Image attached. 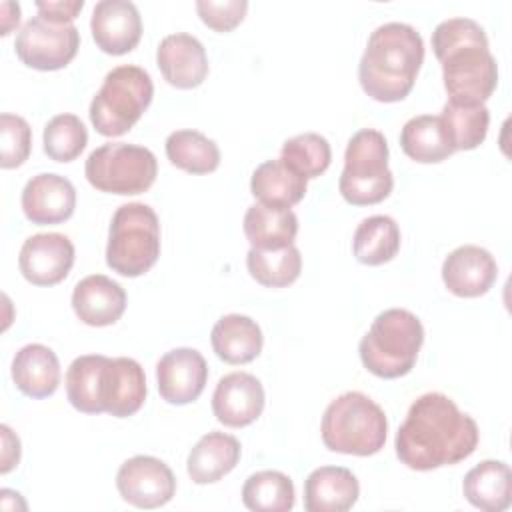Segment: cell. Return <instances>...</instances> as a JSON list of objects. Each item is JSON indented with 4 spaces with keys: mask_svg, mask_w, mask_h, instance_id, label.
Returning <instances> with one entry per match:
<instances>
[{
    "mask_svg": "<svg viewBox=\"0 0 512 512\" xmlns=\"http://www.w3.org/2000/svg\"><path fill=\"white\" fill-rule=\"evenodd\" d=\"M478 424L446 394L418 396L394 440L398 460L412 470H434L466 460L478 446Z\"/></svg>",
    "mask_w": 512,
    "mask_h": 512,
    "instance_id": "6da1fadb",
    "label": "cell"
},
{
    "mask_svg": "<svg viewBox=\"0 0 512 512\" xmlns=\"http://www.w3.org/2000/svg\"><path fill=\"white\" fill-rule=\"evenodd\" d=\"M442 64L444 88L452 102L484 104L498 84V64L488 50L484 28L472 18H448L432 32Z\"/></svg>",
    "mask_w": 512,
    "mask_h": 512,
    "instance_id": "7a4b0ae2",
    "label": "cell"
},
{
    "mask_svg": "<svg viewBox=\"0 0 512 512\" xmlns=\"http://www.w3.org/2000/svg\"><path fill=\"white\" fill-rule=\"evenodd\" d=\"M424 62L420 32L404 22L374 28L358 64L362 90L378 102H400L414 88Z\"/></svg>",
    "mask_w": 512,
    "mask_h": 512,
    "instance_id": "3957f363",
    "label": "cell"
},
{
    "mask_svg": "<svg viewBox=\"0 0 512 512\" xmlns=\"http://www.w3.org/2000/svg\"><path fill=\"white\" fill-rule=\"evenodd\" d=\"M422 342L424 328L420 318L404 308H388L374 318L360 340L358 352L368 372L392 380L406 376L414 368Z\"/></svg>",
    "mask_w": 512,
    "mask_h": 512,
    "instance_id": "277c9868",
    "label": "cell"
},
{
    "mask_svg": "<svg viewBox=\"0 0 512 512\" xmlns=\"http://www.w3.org/2000/svg\"><path fill=\"white\" fill-rule=\"evenodd\" d=\"M320 432L324 446L332 452L372 456L380 452L386 442L388 420L372 398L352 390L328 404Z\"/></svg>",
    "mask_w": 512,
    "mask_h": 512,
    "instance_id": "5b68a950",
    "label": "cell"
},
{
    "mask_svg": "<svg viewBox=\"0 0 512 512\" xmlns=\"http://www.w3.org/2000/svg\"><path fill=\"white\" fill-rule=\"evenodd\" d=\"M154 96L150 74L134 64L112 68L90 102V122L102 136L126 134L146 112Z\"/></svg>",
    "mask_w": 512,
    "mask_h": 512,
    "instance_id": "8992f818",
    "label": "cell"
},
{
    "mask_svg": "<svg viewBox=\"0 0 512 512\" xmlns=\"http://www.w3.org/2000/svg\"><path fill=\"white\" fill-rule=\"evenodd\" d=\"M160 256V222L142 202L122 204L110 222L106 264L126 278L148 272Z\"/></svg>",
    "mask_w": 512,
    "mask_h": 512,
    "instance_id": "52a82bcc",
    "label": "cell"
},
{
    "mask_svg": "<svg viewBox=\"0 0 512 512\" xmlns=\"http://www.w3.org/2000/svg\"><path fill=\"white\" fill-rule=\"evenodd\" d=\"M338 188L354 206L378 204L390 196L394 176L388 168V142L380 130L362 128L348 140Z\"/></svg>",
    "mask_w": 512,
    "mask_h": 512,
    "instance_id": "ba28073f",
    "label": "cell"
},
{
    "mask_svg": "<svg viewBox=\"0 0 512 512\" xmlns=\"http://www.w3.org/2000/svg\"><path fill=\"white\" fill-rule=\"evenodd\" d=\"M86 180L100 192L132 196L146 192L158 174L152 150L128 144L106 142L90 152L84 164Z\"/></svg>",
    "mask_w": 512,
    "mask_h": 512,
    "instance_id": "9c48e42d",
    "label": "cell"
},
{
    "mask_svg": "<svg viewBox=\"0 0 512 512\" xmlns=\"http://www.w3.org/2000/svg\"><path fill=\"white\" fill-rule=\"evenodd\" d=\"M80 48V32L74 24H58L42 18H30L16 34V56L34 70H60L72 62Z\"/></svg>",
    "mask_w": 512,
    "mask_h": 512,
    "instance_id": "30bf717a",
    "label": "cell"
},
{
    "mask_svg": "<svg viewBox=\"0 0 512 512\" xmlns=\"http://www.w3.org/2000/svg\"><path fill=\"white\" fill-rule=\"evenodd\" d=\"M116 488L128 504L136 508H160L176 492V478L170 466L154 456H132L116 474Z\"/></svg>",
    "mask_w": 512,
    "mask_h": 512,
    "instance_id": "8fae6325",
    "label": "cell"
},
{
    "mask_svg": "<svg viewBox=\"0 0 512 512\" xmlns=\"http://www.w3.org/2000/svg\"><path fill=\"white\" fill-rule=\"evenodd\" d=\"M74 264V244L58 232L34 234L24 240L18 256L22 276L34 286L62 282Z\"/></svg>",
    "mask_w": 512,
    "mask_h": 512,
    "instance_id": "7c38bea8",
    "label": "cell"
},
{
    "mask_svg": "<svg viewBox=\"0 0 512 512\" xmlns=\"http://www.w3.org/2000/svg\"><path fill=\"white\" fill-rule=\"evenodd\" d=\"M158 392L168 404L184 406L202 394L208 380V364L194 348H174L156 364Z\"/></svg>",
    "mask_w": 512,
    "mask_h": 512,
    "instance_id": "4fadbf2b",
    "label": "cell"
},
{
    "mask_svg": "<svg viewBox=\"0 0 512 512\" xmlns=\"http://www.w3.org/2000/svg\"><path fill=\"white\" fill-rule=\"evenodd\" d=\"M264 388L248 372H230L222 376L212 394V412L228 428H244L260 418L264 410Z\"/></svg>",
    "mask_w": 512,
    "mask_h": 512,
    "instance_id": "5bb4252c",
    "label": "cell"
},
{
    "mask_svg": "<svg viewBox=\"0 0 512 512\" xmlns=\"http://www.w3.org/2000/svg\"><path fill=\"white\" fill-rule=\"evenodd\" d=\"M90 30L102 52L122 56L140 42L142 18L130 0H100L92 10Z\"/></svg>",
    "mask_w": 512,
    "mask_h": 512,
    "instance_id": "9a60e30c",
    "label": "cell"
},
{
    "mask_svg": "<svg viewBox=\"0 0 512 512\" xmlns=\"http://www.w3.org/2000/svg\"><path fill=\"white\" fill-rule=\"evenodd\" d=\"M156 64L170 86L190 90L208 76V58L202 42L186 32L168 34L156 50Z\"/></svg>",
    "mask_w": 512,
    "mask_h": 512,
    "instance_id": "2e32d148",
    "label": "cell"
},
{
    "mask_svg": "<svg viewBox=\"0 0 512 512\" xmlns=\"http://www.w3.org/2000/svg\"><path fill=\"white\" fill-rule=\"evenodd\" d=\"M498 266L494 256L480 246L464 244L452 250L442 264L446 288L460 298H478L496 282Z\"/></svg>",
    "mask_w": 512,
    "mask_h": 512,
    "instance_id": "e0dca14e",
    "label": "cell"
},
{
    "mask_svg": "<svg viewBox=\"0 0 512 512\" xmlns=\"http://www.w3.org/2000/svg\"><path fill=\"white\" fill-rule=\"evenodd\" d=\"M74 208L76 190L60 174H36L22 190V210L32 224H60L74 214Z\"/></svg>",
    "mask_w": 512,
    "mask_h": 512,
    "instance_id": "ac0fdd59",
    "label": "cell"
},
{
    "mask_svg": "<svg viewBox=\"0 0 512 512\" xmlns=\"http://www.w3.org/2000/svg\"><path fill=\"white\" fill-rule=\"evenodd\" d=\"M100 400L104 412L116 418L136 414L146 400V376L134 358H108L102 382Z\"/></svg>",
    "mask_w": 512,
    "mask_h": 512,
    "instance_id": "d6986e66",
    "label": "cell"
},
{
    "mask_svg": "<svg viewBox=\"0 0 512 512\" xmlns=\"http://www.w3.org/2000/svg\"><path fill=\"white\" fill-rule=\"evenodd\" d=\"M72 308L78 320L88 326H110L126 310V292L112 278L90 274L74 286Z\"/></svg>",
    "mask_w": 512,
    "mask_h": 512,
    "instance_id": "ffe728a7",
    "label": "cell"
},
{
    "mask_svg": "<svg viewBox=\"0 0 512 512\" xmlns=\"http://www.w3.org/2000/svg\"><path fill=\"white\" fill-rule=\"evenodd\" d=\"M358 496L356 476L342 466H320L304 482V508L308 512H346Z\"/></svg>",
    "mask_w": 512,
    "mask_h": 512,
    "instance_id": "44dd1931",
    "label": "cell"
},
{
    "mask_svg": "<svg viewBox=\"0 0 512 512\" xmlns=\"http://www.w3.org/2000/svg\"><path fill=\"white\" fill-rule=\"evenodd\" d=\"M12 380L30 398H48L60 384L58 356L44 344L22 346L12 360Z\"/></svg>",
    "mask_w": 512,
    "mask_h": 512,
    "instance_id": "7402d4cb",
    "label": "cell"
},
{
    "mask_svg": "<svg viewBox=\"0 0 512 512\" xmlns=\"http://www.w3.org/2000/svg\"><path fill=\"white\" fill-rule=\"evenodd\" d=\"M240 460V442L224 432L204 434L188 454L186 470L192 482L212 484L236 468Z\"/></svg>",
    "mask_w": 512,
    "mask_h": 512,
    "instance_id": "603a6c76",
    "label": "cell"
},
{
    "mask_svg": "<svg viewBox=\"0 0 512 512\" xmlns=\"http://www.w3.org/2000/svg\"><path fill=\"white\" fill-rule=\"evenodd\" d=\"M464 498L478 510L502 512L512 504V472L502 460L476 464L462 482Z\"/></svg>",
    "mask_w": 512,
    "mask_h": 512,
    "instance_id": "cb8c5ba5",
    "label": "cell"
},
{
    "mask_svg": "<svg viewBox=\"0 0 512 512\" xmlns=\"http://www.w3.org/2000/svg\"><path fill=\"white\" fill-rule=\"evenodd\" d=\"M210 342L226 364H248L262 352L264 336L250 316L226 314L212 326Z\"/></svg>",
    "mask_w": 512,
    "mask_h": 512,
    "instance_id": "d4e9b609",
    "label": "cell"
},
{
    "mask_svg": "<svg viewBox=\"0 0 512 512\" xmlns=\"http://www.w3.org/2000/svg\"><path fill=\"white\" fill-rule=\"evenodd\" d=\"M244 234L256 250H278L294 244L298 218L290 208L252 204L244 214Z\"/></svg>",
    "mask_w": 512,
    "mask_h": 512,
    "instance_id": "484cf974",
    "label": "cell"
},
{
    "mask_svg": "<svg viewBox=\"0 0 512 512\" xmlns=\"http://www.w3.org/2000/svg\"><path fill=\"white\" fill-rule=\"evenodd\" d=\"M306 182L308 180L284 160H266L252 172L250 192L262 204L290 208L304 198Z\"/></svg>",
    "mask_w": 512,
    "mask_h": 512,
    "instance_id": "4316f807",
    "label": "cell"
},
{
    "mask_svg": "<svg viewBox=\"0 0 512 512\" xmlns=\"http://www.w3.org/2000/svg\"><path fill=\"white\" fill-rule=\"evenodd\" d=\"M400 250V228L394 218L376 214L364 218L354 232L352 252L360 264L380 266L390 262Z\"/></svg>",
    "mask_w": 512,
    "mask_h": 512,
    "instance_id": "83f0119b",
    "label": "cell"
},
{
    "mask_svg": "<svg viewBox=\"0 0 512 512\" xmlns=\"http://www.w3.org/2000/svg\"><path fill=\"white\" fill-rule=\"evenodd\" d=\"M400 146L408 158L420 164H436L454 154L440 116L432 114L410 118L402 126Z\"/></svg>",
    "mask_w": 512,
    "mask_h": 512,
    "instance_id": "f1b7e54d",
    "label": "cell"
},
{
    "mask_svg": "<svg viewBox=\"0 0 512 512\" xmlns=\"http://www.w3.org/2000/svg\"><path fill=\"white\" fill-rule=\"evenodd\" d=\"M108 358L102 354H84L72 360L66 370V396L70 404L84 414L104 412L100 400V382Z\"/></svg>",
    "mask_w": 512,
    "mask_h": 512,
    "instance_id": "f546056e",
    "label": "cell"
},
{
    "mask_svg": "<svg viewBox=\"0 0 512 512\" xmlns=\"http://www.w3.org/2000/svg\"><path fill=\"white\" fill-rule=\"evenodd\" d=\"M440 122L454 152L474 150L486 138L490 112L484 104H460L448 100L442 108Z\"/></svg>",
    "mask_w": 512,
    "mask_h": 512,
    "instance_id": "4dcf8cb0",
    "label": "cell"
},
{
    "mask_svg": "<svg viewBox=\"0 0 512 512\" xmlns=\"http://www.w3.org/2000/svg\"><path fill=\"white\" fill-rule=\"evenodd\" d=\"M168 160L190 174L214 172L220 164V148L198 130H176L166 138Z\"/></svg>",
    "mask_w": 512,
    "mask_h": 512,
    "instance_id": "1f68e13d",
    "label": "cell"
},
{
    "mask_svg": "<svg viewBox=\"0 0 512 512\" xmlns=\"http://www.w3.org/2000/svg\"><path fill=\"white\" fill-rule=\"evenodd\" d=\"M294 484L278 470H260L242 486V502L254 512H288L294 508Z\"/></svg>",
    "mask_w": 512,
    "mask_h": 512,
    "instance_id": "d6a6232c",
    "label": "cell"
},
{
    "mask_svg": "<svg viewBox=\"0 0 512 512\" xmlns=\"http://www.w3.org/2000/svg\"><path fill=\"white\" fill-rule=\"evenodd\" d=\"M246 266L258 284L266 288H284L298 280L302 256L294 244L278 250L250 248L246 254Z\"/></svg>",
    "mask_w": 512,
    "mask_h": 512,
    "instance_id": "836d02e7",
    "label": "cell"
},
{
    "mask_svg": "<svg viewBox=\"0 0 512 512\" xmlns=\"http://www.w3.org/2000/svg\"><path fill=\"white\" fill-rule=\"evenodd\" d=\"M280 160H284L288 166H292L308 180L318 178L326 172L332 160V150L324 136L316 132H304L288 138L282 144Z\"/></svg>",
    "mask_w": 512,
    "mask_h": 512,
    "instance_id": "e575fe53",
    "label": "cell"
},
{
    "mask_svg": "<svg viewBox=\"0 0 512 512\" xmlns=\"http://www.w3.org/2000/svg\"><path fill=\"white\" fill-rule=\"evenodd\" d=\"M88 144V132L76 114H58L44 126V152L56 162H72Z\"/></svg>",
    "mask_w": 512,
    "mask_h": 512,
    "instance_id": "d590c367",
    "label": "cell"
},
{
    "mask_svg": "<svg viewBox=\"0 0 512 512\" xmlns=\"http://www.w3.org/2000/svg\"><path fill=\"white\" fill-rule=\"evenodd\" d=\"M0 166L4 170L22 166L32 148V130L30 124L18 116L4 112L0 116Z\"/></svg>",
    "mask_w": 512,
    "mask_h": 512,
    "instance_id": "8d00e7d4",
    "label": "cell"
},
{
    "mask_svg": "<svg viewBox=\"0 0 512 512\" xmlns=\"http://www.w3.org/2000/svg\"><path fill=\"white\" fill-rule=\"evenodd\" d=\"M248 10V2L246 0H198L196 2V12L200 16V20L216 30V32H230L232 28H236Z\"/></svg>",
    "mask_w": 512,
    "mask_h": 512,
    "instance_id": "74e56055",
    "label": "cell"
},
{
    "mask_svg": "<svg viewBox=\"0 0 512 512\" xmlns=\"http://www.w3.org/2000/svg\"><path fill=\"white\" fill-rule=\"evenodd\" d=\"M84 0H60V2H36L38 14L46 20L58 22V24H72V20L78 16V12L82 10Z\"/></svg>",
    "mask_w": 512,
    "mask_h": 512,
    "instance_id": "f35d334b",
    "label": "cell"
},
{
    "mask_svg": "<svg viewBox=\"0 0 512 512\" xmlns=\"http://www.w3.org/2000/svg\"><path fill=\"white\" fill-rule=\"evenodd\" d=\"M0 432H2V446H4L0 472L6 474L20 462V440H18V436L12 434V430L6 424L0 426Z\"/></svg>",
    "mask_w": 512,
    "mask_h": 512,
    "instance_id": "ab89813d",
    "label": "cell"
},
{
    "mask_svg": "<svg viewBox=\"0 0 512 512\" xmlns=\"http://www.w3.org/2000/svg\"><path fill=\"white\" fill-rule=\"evenodd\" d=\"M20 22V6L14 2H2V36L10 34L14 26Z\"/></svg>",
    "mask_w": 512,
    "mask_h": 512,
    "instance_id": "60d3db41",
    "label": "cell"
}]
</instances>
